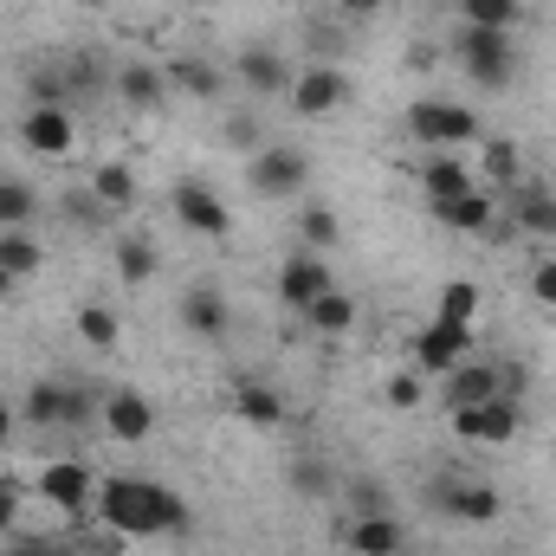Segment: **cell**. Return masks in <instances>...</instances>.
<instances>
[{"mask_svg":"<svg viewBox=\"0 0 556 556\" xmlns=\"http://www.w3.org/2000/svg\"><path fill=\"white\" fill-rule=\"evenodd\" d=\"M91 511H98V525L124 531L130 544H137V538H181V531L194 525L188 498L168 492L162 479H142V472H111V479H98Z\"/></svg>","mask_w":556,"mask_h":556,"instance_id":"obj_1","label":"cell"},{"mask_svg":"<svg viewBox=\"0 0 556 556\" xmlns=\"http://www.w3.org/2000/svg\"><path fill=\"white\" fill-rule=\"evenodd\" d=\"M33 492H39L52 511H65L72 531H85V518H98V511H91V498H98V472H91L85 459H46L39 479H33Z\"/></svg>","mask_w":556,"mask_h":556,"instance_id":"obj_2","label":"cell"},{"mask_svg":"<svg viewBox=\"0 0 556 556\" xmlns=\"http://www.w3.org/2000/svg\"><path fill=\"white\" fill-rule=\"evenodd\" d=\"M453 52H459L466 78H472L479 91H505V85H511V65H518L511 33H492V26H459Z\"/></svg>","mask_w":556,"mask_h":556,"instance_id":"obj_3","label":"cell"},{"mask_svg":"<svg viewBox=\"0 0 556 556\" xmlns=\"http://www.w3.org/2000/svg\"><path fill=\"white\" fill-rule=\"evenodd\" d=\"M408 137L420 149H459V142H479V117L466 104H446V98H420L408 104Z\"/></svg>","mask_w":556,"mask_h":556,"instance_id":"obj_4","label":"cell"},{"mask_svg":"<svg viewBox=\"0 0 556 556\" xmlns=\"http://www.w3.org/2000/svg\"><path fill=\"white\" fill-rule=\"evenodd\" d=\"M20 149L39 155V162H65V155L78 149V117H72V104H33V111L20 117Z\"/></svg>","mask_w":556,"mask_h":556,"instance_id":"obj_5","label":"cell"},{"mask_svg":"<svg viewBox=\"0 0 556 556\" xmlns=\"http://www.w3.org/2000/svg\"><path fill=\"white\" fill-rule=\"evenodd\" d=\"M304 181H311V162H304L298 149H285V142L253 149V162H247V188H253L260 201H291Z\"/></svg>","mask_w":556,"mask_h":556,"instance_id":"obj_6","label":"cell"},{"mask_svg":"<svg viewBox=\"0 0 556 556\" xmlns=\"http://www.w3.org/2000/svg\"><path fill=\"white\" fill-rule=\"evenodd\" d=\"M168 214H175V227H188L194 240H227V233H233V214H227V201H220L207 181H175Z\"/></svg>","mask_w":556,"mask_h":556,"instance_id":"obj_7","label":"cell"},{"mask_svg":"<svg viewBox=\"0 0 556 556\" xmlns=\"http://www.w3.org/2000/svg\"><path fill=\"white\" fill-rule=\"evenodd\" d=\"M285 104H291L298 117H330V111L350 104V78H343L337 65H304V72H291Z\"/></svg>","mask_w":556,"mask_h":556,"instance_id":"obj_8","label":"cell"},{"mask_svg":"<svg viewBox=\"0 0 556 556\" xmlns=\"http://www.w3.org/2000/svg\"><path fill=\"white\" fill-rule=\"evenodd\" d=\"M518 395H492V402H479V408H453V433L466 440V446H505L511 433H518Z\"/></svg>","mask_w":556,"mask_h":556,"instance_id":"obj_9","label":"cell"},{"mask_svg":"<svg viewBox=\"0 0 556 556\" xmlns=\"http://www.w3.org/2000/svg\"><path fill=\"white\" fill-rule=\"evenodd\" d=\"M427 498H433L446 518H459V525H492V518L505 511V498H498L485 479H433Z\"/></svg>","mask_w":556,"mask_h":556,"instance_id":"obj_10","label":"cell"},{"mask_svg":"<svg viewBox=\"0 0 556 556\" xmlns=\"http://www.w3.org/2000/svg\"><path fill=\"white\" fill-rule=\"evenodd\" d=\"M472 330H479V324H446V317H433V324L415 337V369L420 376H446V369H459L466 350H472Z\"/></svg>","mask_w":556,"mask_h":556,"instance_id":"obj_11","label":"cell"},{"mask_svg":"<svg viewBox=\"0 0 556 556\" xmlns=\"http://www.w3.org/2000/svg\"><path fill=\"white\" fill-rule=\"evenodd\" d=\"M227 78H233L247 98H285V91H291V65L278 59L273 46H247V52L227 65Z\"/></svg>","mask_w":556,"mask_h":556,"instance_id":"obj_12","label":"cell"},{"mask_svg":"<svg viewBox=\"0 0 556 556\" xmlns=\"http://www.w3.org/2000/svg\"><path fill=\"white\" fill-rule=\"evenodd\" d=\"M98 427H104L111 440H124V446H142V440L155 433V408H149V395H137V389H111Z\"/></svg>","mask_w":556,"mask_h":556,"instance_id":"obj_13","label":"cell"},{"mask_svg":"<svg viewBox=\"0 0 556 556\" xmlns=\"http://www.w3.org/2000/svg\"><path fill=\"white\" fill-rule=\"evenodd\" d=\"M330 285H337V278H330V260H324V253H311V247H304V253H291V260L278 266V298H285L291 311H304V304H311V298H324Z\"/></svg>","mask_w":556,"mask_h":556,"instance_id":"obj_14","label":"cell"},{"mask_svg":"<svg viewBox=\"0 0 556 556\" xmlns=\"http://www.w3.org/2000/svg\"><path fill=\"white\" fill-rule=\"evenodd\" d=\"M427 214H433L440 227H453V233L485 240L492 220H498V201H492V188H472V194H453V201H427Z\"/></svg>","mask_w":556,"mask_h":556,"instance_id":"obj_15","label":"cell"},{"mask_svg":"<svg viewBox=\"0 0 556 556\" xmlns=\"http://www.w3.org/2000/svg\"><path fill=\"white\" fill-rule=\"evenodd\" d=\"M233 415L247 420V427H285L291 420V408H285V395L278 389H266L260 376H233Z\"/></svg>","mask_w":556,"mask_h":556,"instance_id":"obj_16","label":"cell"},{"mask_svg":"<svg viewBox=\"0 0 556 556\" xmlns=\"http://www.w3.org/2000/svg\"><path fill=\"white\" fill-rule=\"evenodd\" d=\"M111 85H117V98H124L130 111H155V104L168 98V72L149 65V59H124V65L111 72Z\"/></svg>","mask_w":556,"mask_h":556,"instance_id":"obj_17","label":"cell"},{"mask_svg":"<svg viewBox=\"0 0 556 556\" xmlns=\"http://www.w3.org/2000/svg\"><path fill=\"white\" fill-rule=\"evenodd\" d=\"M162 72H168V91H188V98H201V104H214V98L227 91V72H220L214 59H194V52H175Z\"/></svg>","mask_w":556,"mask_h":556,"instance_id":"obj_18","label":"cell"},{"mask_svg":"<svg viewBox=\"0 0 556 556\" xmlns=\"http://www.w3.org/2000/svg\"><path fill=\"white\" fill-rule=\"evenodd\" d=\"M479 181H472V168L453 155V149H427V162H420V194L427 201H453V194H472Z\"/></svg>","mask_w":556,"mask_h":556,"instance_id":"obj_19","label":"cell"},{"mask_svg":"<svg viewBox=\"0 0 556 556\" xmlns=\"http://www.w3.org/2000/svg\"><path fill=\"white\" fill-rule=\"evenodd\" d=\"M181 330H188V337H201V343L227 337V291H214V285L181 291Z\"/></svg>","mask_w":556,"mask_h":556,"instance_id":"obj_20","label":"cell"},{"mask_svg":"<svg viewBox=\"0 0 556 556\" xmlns=\"http://www.w3.org/2000/svg\"><path fill=\"white\" fill-rule=\"evenodd\" d=\"M492 395H505L498 363H459V369H446V408H479Z\"/></svg>","mask_w":556,"mask_h":556,"instance_id":"obj_21","label":"cell"},{"mask_svg":"<svg viewBox=\"0 0 556 556\" xmlns=\"http://www.w3.org/2000/svg\"><path fill=\"white\" fill-rule=\"evenodd\" d=\"M343 544H350V556H402L408 531H402V518H395V511H382V518H356Z\"/></svg>","mask_w":556,"mask_h":556,"instance_id":"obj_22","label":"cell"},{"mask_svg":"<svg viewBox=\"0 0 556 556\" xmlns=\"http://www.w3.org/2000/svg\"><path fill=\"white\" fill-rule=\"evenodd\" d=\"M511 220H518V233H556V194L544 188V181H518Z\"/></svg>","mask_w":556,"mask_h":556,"instance_id":"obj_23","label":"cell"},{"mask_svg":"<svg viewBox=\"0 0 556 556\" xmlns=\"http://www.w3.org/2000/svg\"><path fill=\"white\" fill-rule=\"evenodd\" d=\"M91 194H98L111 214H130V207H137V168H130V162H98V168H91Z\"/></svg>","mask_w":556,"mask_h":556,"instance_id":"obj_24","label":"cell"},{"mask_svg":"<svg viewBox=\"0 0 556 556\" xmlns=\"http://www.w3.org/2000/svg\"><path fill=\"white\" fill-rule=\"evenodd\" d=\"M298 317H304L311 330H324V337H343V330H356V298L330 285V291H324V298H311Z\"/></svg>","mask_w":556,"mask_h":556,"instance_id":"obj_25","label":"cell"},{"mask_svg":"<svg viewBox=\"0 0 556 556\" xmlns=\"http://www.w3.org/2000/svg\"><path fill=\"white\" fill-rule=\"evenodd\" d=\"M39 214V194L26 175H0V233H26Z\"/></svg>","mask_w":556,"mask_h":556,"instance_id":"obj_26","label":"cell"},{"mask_svg":"<svg viewBox=\"0 0 556 556\" xmlns=\"http://www.w3.org/2000/svg\"><path fill=\"white\" fill-rule=\"evenodd\" d=\"M479 311H485V291L472 278H446L433 298V317H446V324H479Z\"/></svg>","mask_w":556,"mask_h":556,"instance_id":"obj_27","label":"cell"},{"mask_svg":"<svg viewBox=\"0 0 556 556\" xmlns=\"http://www.w3.org/2000/svg\"><path fill=\"white\" fill-rule=\"evenodd\" d=\"M20 420H26V427H65V382H59V376L33 382L26 402H20Z\"/></svg>","mask_w":556,"mask_h":556,"instance_id":"obj_28","label":"cell"},{"mask_svg":"<svg viewBox=\"0 0 556 556\" xmlns=\"http://www.w3.org/2000/svg\"><path fill=\"white\" fill-rule=\"evenodd\" d=\"M72 330H78L91 350H117V343H124V317H117L111 304H85V311L72 317Z\"/></svg>","mask_w":556,"mask_h":556,"instance_id":"obj_29","label":"cell"},{"mask_svg":"<svg viewBox=\"0 0 556 556\" xmlns=\"http://www.w3.org/2000/svg\"><path fill=\"white\" fill-rule=\"evenodd\" d=\"M111 260H117V278H124V285H149V278H155V247H149L142 233H124Z\"/></svg>","mask_w":556,"mask_h":556,"instance_id":"obj_30","label":"cell"},{"mask_svg":"<svg viewBox=\"0 0 556 556\" xmlns=\"http://www.w3.org/2000/svg\"><path fill=\"white\" fill-rule=\"evenodd\" d=\"M472 175H485V188H518V149H511L505 137H492Z\"/></svg>","mask_w":556,"mask_h":556,"instance_id":"obj_31","label":"cell"},{"mask_svg":"<svg viewBox=\"0 0 556 556\" xmlns=\"http://www.w3.org/2000/svg\"><path fill=\"white\" fill-rule=\"evenodd\" d=\"M459 13H466V26H492V33H511L525 20L518 0H459Z\"/></svg>","mask_w":556,"mask_h":556,"instance_id":"obj_32","label":"cell"},{"mask_svg":"<svg viewBox=\"0 0 556 556\" xmlns=\"http://www.w3.org/2000/svg\"><path fill=\"white\" fill-rule=\"evenodd\" d=\"M0 266H7L13 278H33L39 266H46V253H39L33 233H0Z\"/></svg>","mask_w":556,"mask_h":556,"instance_id":"obj_33","label":"cell"},{"mask_svg":"<svg viewBox=\"0 0 556 556\" xmlns=\"http://www.w3.org/2000/svg\"><path fill=\"white\" fill-rule=\"evenodd\" d=\"M0 556H78V544L46 538V531H13V538H0Z\"/></svg>","mask_w":556,"mask_h":556,"instance_id":"obj_34","label":"cell"},{"mask_svg":"<svg viewBox=\"0 0 556 556\" xmlns=\"http://www.w3.org/2000/svg\"><path fill=\"white\" fill-rule=\"evenodd\" d=\"M98 415H104V395L85 389V382H65V427L85 433V427H98Z\"/></svg>","mask_w":556,"mask_h":556,"instance_id":"obj_35","label":"cell"},{"mask_svg":"<svg viewBox=\"0 0 556 556\" xmlns=\"http://www.w3.org/2000/svg\"><path fill=\"white\" fill-rule=\"evenodd\" d=\"M65 220H72L78 233H104V227H111L117 214H111V207H104V201H98V194L85 188V194H65Z\"/></svg>","mask_w":556,"mask_h":556,"instance_id":"obj_36","label":"cell"},{"mask_svg":"<svg viewBox=\"0 0 556 556\" xmlns=\"http://www.w3.org/2000/svg\"><path fill=\"white\" fill-rule=\"evenodd\" d=\"M382 402H389V408H402V415L420 408V402H427V376H420V369H395V376L382 382Z\"/></svg>","mask_w":556,"mask_h":556,"instance_id":"obj_37","label":"cell"},{"mask_svg":"<svg viewBox=\"0 0 556 556\" xmlns=\"http://www.w3.org/2000/svg\"><path fill=\"white\" fill-rule=\"evenodd\" d=\"M330 485H337V472H330L324 459H298V466H291V492H298V498H330Z\"/></svg>","mask_w":556,"mask_h":556,"instance_id":"obj_38","label":"cell"},{"mask_svg":"<svg viewBox=\"0 0 556 556\" xmlns=\"http://www.w3.org/2000/svg\"><path fill=\"white\" fill-rule=\"evenodd\" d=\"M298 233H304V247H311V253H324V247H337V214H330V207H304Z\"/></svg>","mask_w":556,"mask_h":556,"instance_id":"obj_39","label":"cell"},{"mask_svg":"<svg viewBox=\"0 0 556 556\" xmlns=\"http://www.w3.org/2000/svg\"><path fill=\"white\" fill-rule=\"evenodd\" d=\"M20 511H26V485H20V472H0V538L20 531Z\"/></svg>","mask_w":556,"mask_h":556,"instance_id":"obj_40","label":"cell"},{"mask_svg":"<svg viewBox=\"0 0 556 556\" xmlns=\"http://www.w3.org/2000/svg\"><path fill=\"white\" fill-rule=\"evenodd\" d=\"M350 505H356V518H382V511H395L389 485H376V479H356V485H350Z\"/></svg>","mask_w":556,"mask_h":556,"instance_id":"obj_41","label":"cell"},{"mask_svg":"<svg viewBox=\"0 0 556 556\" xmlns=\"http://www.w3.org/2000/svg\"><path fill=\"white\" fill-rule=\"evenodd\" d=\"M72 544H78V556H124L130 551V538L111 531V525H104V531H72Z\"/></svg>","mask_w":556,"mask_h":556,"instance_id":"obj_42","label":"cell"},{"mask_svg":"<svg viewBox=\"0 0 556 556\" xmlns=\"http://www.w3.org/2000/svg\"><path fill=\"white\" fill-rule=\"evenodd\" d=\"M531 298H538L544 311H556V260H538V266H531Z\"/></svg>","mask_w":556,"mask_h":556,"instance_id":"obj_43","label":"cell"},{"mask_svg":"<svg viewBox=\"0 0 556 556\" xmlns=\"http://www.w3.org/2000/svg\"><path fill=\"white\" fill-rule=\"evenodd\" d=\"M227 137H233V142H260V117H247V111H240V117H227Z\"/></svg>","mask_w":556,"mask_h":556,"instance_id":"obj_44","label":"cell"},{"mask_svg":"<svg viewBox=\"0 0 556 556\" xmlns=\"http://www.w3.org/2000/svg\"><path fill=\"white\" fill-rule=\"evenodd\" d=\"M337 7H343V13H350V20H369V13H382V7H389V0H337Z\"/></svg>","mask_w":556,"mask_h":556,"instance_id":"obj_45","label":"cell"},{"mask_svg":"<svg viewBox=\"0 0 556 556\" xmlns=\"http://www.w3.org/2000/svg\"><path fill=\"white\" fill-rule=\"evenodd\" d=\"M13 440V408H7V395H0V446Z\"/></svg>","mask_w":556,"mask_h":556,"instance_id":"obj_46","label":"cell"},{"mask_svg":"<svg viewBox=\"0 0 556 556\" xmlns=\"http://www.w3.org/2000/svg\"><path fill=\"white\" fill-rule=\"evenodd\" d=\"M13 285H20V278H13L7 266H0V298H13Z\"/></svg>","mask_w":556,"mask_h":556,"instance_id":"obj_47","label":"cell"},{"mask_svg":"<svg viewBox=\"0 0 556 556\" xmlns=\"http://www.w3.org/2000/svg\"><path fill=\"white\" fill-rule=\"evenodd\" d=\"M188 7H214V0H188Z\"/></svg>","mask_w":556,"mask_h":556,"instance_id":"obj_48","label":"cell"},{"mask_svg":"<svg viewBox=\"0 0 556 556\" xmlns=\"http://www.w3.org/2000/svg\"><path fill=\"white\" fill-rule=\"evenodd\" d=\"M0 7H20V0H0Z\"/></svg>","mask_w":556,"mask_h":556,"instance_id":"obj_49","label":"cell"}]
</instances>
